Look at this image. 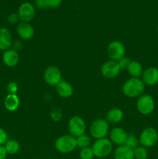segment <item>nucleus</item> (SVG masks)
I'll use <instances>...</instances> for the list:
<instances>
[{
	"label": "nucleus",
	"mask_w": 158,
	"mask_h": 159,
	"mask_svg": "<svg viewBox=\"0 0 158 159\" xmlns=\"http://www.w3.org/2000/svg\"><path fill=\"white\" fill-rule=\"evenodd\" d=\"M63 0H47V7L57 8L60 6Z\"/></svg>",
	"instance_id": "473e14b6"
},
{
	"label": "nucleus",
	"mask_w": 158,
	"mask_h": 159,
	"mask_svg": "<svg viewBox=\"0 0 158 159\" xmlns=\"http://www.w3.org/2000/svg\"><path fill=\"white\" fill-rule=\"evenodd\" d=\"M17 14H18L20 22L29 23L33 20L36 16L35 6L28 2H23L19 6Z\"/></svg>",
	"instance_id": "1a4fd4ad"
},
{
	"label": "nucleus",
	"mask_w": 158,
	"mask_h": 159,
	"mask_svg": "<svg viewBox=\"0 0 158 159\" xmlns=\"http://www.w3.org/2000/svg\"><path fill=\"white\" fill-rule=\"evenodd\" d=\"M107 54L110 60L118 61L125 56V48L119 40H113L107 47Z\"/></svg>",
	"instance_id": "6e6552de"
},
{
	"label": "nucleus",
	"mask_w": 158,
	"mask_h": 159,
	"mask_svg": "<svg viewBox=\"0 0 158 159\" xmlns=\"http://www.w3.org/2000/svg\"><path fill=\"white\" fill-rule=\"evenodd\" d=\"M128 134L122 127H115L110 131L109 140L113 144L121 146L125 144Z\"/></svg>",
	"instance_id": "ddd939ff"
},
{
	"label": "nucleus",
	"mask_w": 158,
	"mask_h": 159,
	"mask_svg": "<svg viewBox=\"0 0 158 159\" xmlns=\"http://www.w3.org/2000/svg\"><path fill=\"white\" fill-rule=\"evenodd\" d=\"M121 68L116 61L108 60L105 61L101 68L102 76L106 79H115L119 75Z\"/></svg>",
	"instance_id": "9b49d317"
},
{
	"label": "nucleus",
	"mask_w": 158,
	"mask_h": 159,
	"mask_svg": "<svg viewBox=\"0 0 158 159\" xmlns=\"http://www.w3.org/2000/svg\"><path fill=\"white\" fill-rule=\"evenodd\" d=\"M34 5L38 9H45L47 7V0H33Z\"/></svg>",
	"instance_id": "2f4dec72"
},
{
	"label": "nucleus",
	"mask_w": 158,
	"mask_h": 159,
	"mask_svg": "<svg viewBox=\"0 0 158 159\" xmlns=\"http://www.w3.org/2000/svg\"><path fill=\"white\" fill-rule=\"evenodd\" d=\"M56 92L60 97L67 99L72 96L74 93V89L69 82L61 81L58 85H56Z\"/></svg>",
	"instance_id": "f3484780"
},
{
	"label": "nucleus",
	"mask_w": 158,
	"mask_h": 159,
	"mask_svg": "<svg viewBox=\"0 0 158 159\" xmlns=\"http://www.w3.org/2000/svg\"><path fill=\"white\" fill-rule=\"evenodd\" d=\"M7 21L9 24L15 25L19 23V21H20V18H19L18 14L15 13V12H12V13L9 14L7 17Z\"/></svg>",
	"instance_id": "c85d7f7f"
},
{
	"label": "nucleus",
	"mask_w": 158,
	"mask_h": 159,
	"mask_svg": "<svg viewBox=\"0 0 158 159\" xmlns=\"http://www.w3.org/2000/svg\"><path fill=\"white\" fill-rule=\"evenodd\" d=\"M12 49L15 50V51H21L23 48V44L20 40H15V41L12 42Z\"/></svg>",
	"instance_id": "72a5a7b5"
},
{
	"label": "nucleus",
	"mask_w": 158,
	"mask_h": 159,
	"mask_svg": "<svg viewBox=\"0 0 158 159\" xmlns=\"http://www.w3.org/2000/svg\"><path fill=\"white\" fill-rule=\"evenodd\" d=\"M8 153L4 145H0V159H6Z\"/></svg>",
	"instance_id": "f704fd0d"
},
{
	"label": "nucleus",
	"mask_w": 158,
	"mask_h": 159,
	"mask_svg": "<svg viewBox=\"0 0 158 159\" xmlns=\"http://www.w3.org/2000/svg\"><path fill=\"white\" fill-rule=\"evenodd\" d=\"M141 79L145 85L153 86L158 84V68L156 67H149L143 70Z\"/></svg>",
	"instance_id": "f8f14e48"
},
{
	"label": "nucleus",
	"mask_w": 158,
	"mask_h": 159,
	"mask_svg": "<svg viewBox=\"0 0 158 159\" xmlns=\"http://www.w3.org/2000/svg\"><path fill=\"white\" fill-rule=\"evenodd\" d=\"M68 127L70 134L76 138L85 134L86 131L85 120L79 116H72L68 121Z\"/></svg>",
	"instance_id": "0eeeda50"
},
{
	"label": "nucleus",
	"mask_w": 158,
	"mask_h": 159,
	"mask_svg": "<svg viewBox=\"0 0 158 159\" xmlns=\"http://www.w3.org/2000/svg\"><path fill=\"white\" fill-rule=\"evenodd\" d=\"M91 148L94 152V157L99 158H106L112 152L113 144L108 138H101L94 141Z\"/></svg>",
	"instance_id": "7ed1b4c3"
},
{
	"label": "nucleus",
	"mask_w": 158,
	"mask_h": 159,
	"mask_svg": "<svg viewBox=\"0 0 158 159\" xmlns=\"http://www.w3.org/2000/svg\"><path fill=\"white\" fill-rule=\"evenodd\" d=\"M16 32L19 37L24 40H29L34 36V28L29 23L20 22L16 27Z\"/></svg>",
	"instance_id": "4468645a"
},
{
	"label": "nucleus",
	"mask_w": 158,
	"mask_h": 159,
	"mask_svg": "<svg viewBox=\"0 0 158 159\" xmlns=\"http://www.w3.org/2000/svg\"><path fill=\"white\" fill-rule=\"evenodd\" d=\"M43 79L45 82L50 86H56L61 82V71L57 66L51 65L45 69L43 73Z\"/></svg>",
	"instance_id": "9d476101"
},
{
	"label": "nucleus",
	"mask_w": 158,
	"mask_h": 159,
	"mask_svg": "<svg viewBox=\"0 0 158 159\" xmlns=\"http://www.w3.org/2000/svg\"><path fill=\"white\" fill-rule=\"evenodd\" d=\"M145 84L139 78H130L124 83L122 93L129 98H138L143 94Z\"/></svg>",
	"instance_id": "f257e3e1"
},
{
	"label": "nucleus",
	"mask_w": 158,
	"mask_h": 159,
	"mask_svg": "<svg viewBox=\"0 0 158 159\" xmlns=\"http://www.w3.org/2000/svg\"><path fill=\"white\" fill-rule=\"evenodd\" d=\"M12 45V34L6 27L0 28V51H6L10 49Z\"/></svg>",
	"instance_id": "dca6fc26"
},
{
	"label": "nucleus",
	"mask_w": 158,
	"mask_h": 159,
	"mask_svg": "<svg viewBox=\"0 0 158 159\" xmlns=\"http://www.w3.org/2000/svg\"><path fill=\"white\" fill-rule=\"evenodd\" d=\"M156 31H157V32H158V26H157V27H156Z\"/></svg>",
	"instance_id": "c9c22d12"
},
{
	"label": "nucleus",
	"mask_w": 158,
	"mask_h": 159,
	"mask_svg": "<svg viewBox=\"0 0 158 159\" xmlns=\"http://www.w3.org/2000/svg\"><path fill=\"white\" fill-rule=\"evenodd\" d=\"M130 62H131V60H130L129 57H125V56H124L120 60L118 61V63H119L121 70H126Z\"/></svg>",
	"instance_id": "bb28decb"
},
{
	"label": "nucleus",
	"mask_w": 158,
	"mask_h": 159,
	"mask_svg": "<svg viewBox=\"0 0 158 159\" xmlns=\"http://www.w3.org/2000/svg\"><path fill=\"white\" fill-rule=\"evenodd\" d=\"M20 105V99L16 94H8L5 97V108L9 112H14L19 108Z\"/></svg>",
	"instance_id": "a211bd4d"
},
{
	"label": "nucleus",
	"mask_w": 158,
	"mask_h": 159,
	"mask_svg": "<svg viewBox=\"0 0 158 159\" xmlns=\"http://www.w3.org/2000/svg\"><path fill=\"white\" fill-rule=\"evenodd\" d=\"M61 110L58 108H54L51 111V118L53 120L58 121L61 119Z\"/></svg>",
	"instance_id": "c756f323"
},
{
	"label": "nucleus",
	"mask_w": 158,
	"mask_h": 159,
	"mask_svg": "<svg viewBox=\"0 0 158 159\" xmlns=\"http://www.w3.org/2000/svg\"><path fill=\"white\" fill-rule=\"evenodd\" d=\"M8 141V134L6 130L0 127V145H4Z\"/></svg>",
	"instance_id": "7c9ffc66"
},
{
	"label": "nucleus",
	"mask_w": 158,
	"mask_h": 159,
	"mask_svg": "<svg viewBox=\"0 0 158 159\" xmlns=\"http://www.w3.org/2000/svg\"><path fill=\"white\" fill-rule=\"evenodd\" d=\"M109 130V125L106 120L98 119L91 123L90 126V134L94 139H101L107 136Z\"/></svg>",
	"instance_id": "39448f33"
},
{
	"label": "nucleus",
	"mask_w": 158,
	"mask_h": 159,
	"mask_svg": "<svg viewBox=\"0 0 158 159\" xmlns=\"http://www.w3.org/2000/svg\"><path fill=\"white\" fill-rule=\"evenodd\" d=\"M126 70L133 78H139L143 71V65L137 61H131Z\"/></svg>",
	"instance_id": "412c9836"
},
{
	"label": "nucleus",
	"mask_w": 158,
	"mask_h": 159,
	"mask_svg": "<svg viewBox=\"0 0 158 159\" xmlns=\"http://www.w3.org/2000/svg\"><path fill=\"white\" fill-rule=\"evenodd\" d=\"M76 141H77V147L81 149L88 148L91 142V138L85 134L76 138Z\"/></svg>",
	"instance_id": "b1692460"
},
{
	"label": "nucleus",
	"mask_w": 158,
	"mask_h": 159,
	"mask_svg": "<svg viewBox=\"0 0 158 159\" xmlns=\"http://www.w3.org/2000/svg\"><path fill=\"white\" fill-rule=\"evenodd\" d=\"M5 148L7 152L8 155H13L18 153L20 150V144L16 140H8L6 144H4Z\"/></svg>",
	"instance_id": "4be33fe9"
},
{
	"label": "nucleus",
	"mask_w": 158,
	"mask_h": 159,
	"mask_svg": "<svg viewBox=\"0 0 158 159\" xmlns=\"http://www.w3.org/2000/svg\"><path fill=\"white\" fill-rule=\"evenodd\" d=\"M136 108L142 115H150L155 109V101L153 96L148 94H143L138 97L136 101Z\"/></svg>",
	"instance_id": "423d86ee"
},
{
	"label": "nucleus",
	"mask_w": 158,
	"mask_h": 159,
	"mask_svg": "<svg viewBox=\"0 0 158 159\" xmlns=\"http://www.w3.org/2000/svg\"><path fill=\"white\" fill-rule=\"evenodd\" d=\"M133 155H134V159H147L149 156L147 148L141 145L133 149Z\"/></svg>",
	"instance_id": "5701e85b"
},
{
	"label": "nucleus",
	"mask_w": 158,
	"mask_h": 159,
	"mask_svg": "<svg viewBox=\"0 0 158 159\" xmlns=\"http://www.w3.org/2000/svg\"><path fill=\"white\" fill-rule=\"evenodd\" d=\"M56 150L62 154H68L74 151L77 148L76 138L71 134H64L59 137L54 143Z\"/></svg>",
	"instance_id": "f03ea898"
},
{
	"label": "nucleus",
	"mask_w": 158,
	"mask_h": 159,
	"mask_svg": "<svg viewBox=\"0 0 158 159\" xmlns=\"http://www.w3.org/2000/svg\"><path fill=\"white\" fill-rule=\"evenodd\" d=\"M124 145L127 146V147H129V148L133 149H133L136 148V147L139 146V139H138L134 134H128V136H127L126 141H125Z\"/></svg>",
	"instance_id": "393cba45"
},
{
	"label": "nucleus",
	"mask_w": 158,
	"mask_h": 159,
	"mask_svg": "<svg viewBox=\"0 0 158 159\" xmlns=\"http://www.w3.org/2000/svg\"><path fill=\"white\" fill-rule=\"evenodd\" d=\"M123 112L119 108H112L106 113V120L112 124H119L123 119Z\"/></svg>",
	"instance_id": "aec40b11"
},
{
	"label": "nucleus",
	"mask_w": 158,
	"mask_h": 159,
	"mask_svg": "<svg viewBox=\"0 0 158 159\" xmlns=\"http://www.w3.org/2000/svg\"><path fill=\"white\" fill-rule=\"evenodd\" d=\"M79 156H80L81 159H93V158L94 157V155L92 151V148L88 147L81 149Z\"/></svg>",
	"instance_id": "a878e982"
},
{
	"label": "nucleus",
	"mask_w": 158,
	"mask_h": 159,
	"mask_svg": "<svg viewBox=\"0 0 158 159\" xmlns=\"http://www.w3.org/2000/svg\"><path fill=\"white\" fill-rule=\"evenodd\" d=\"M19 90V85L15 82H10L7 85V91L9 94H16Z\"/></svg>",
	"instance_id": "cd10ccee"
},
{
	"label": "nucleus",
	"mask_w": 158,
	"mask_h": 159,
	"mask_svg": "<svg viewBox=\"0 0 158 159\" xmlns=\"http://www.w3.org/2000/svg\"><path fill=\"white\" fill-rule=\"evenodd\" d=\"M138 139L141 146L152 148L158 142V132L154 127H147L142 130Z\"/></svg>",
	"instance_id": "20e7f679"
},
{
	"label": "nucleus",
	"mask_w": 158,
	"mask_h": 159,
	"mask_svg": "<svg viewBox=\"0 0 158 159\" xmlns=\"http://www.w3.org/2000/svg\"><path fill=\"white\" fill-rule=\"evenodd\" d=\"M2 59L5 65L9 68H12L18 65L20 61V55L18 51L10 48L3 52Z\"/></svg>",
	"instance_id": "2eb2a0df"
},
{
	"label": "nucleus",
	"mask_w": 158,
	"mask_h": 159,
	"mask_svg": "<svg viewBox=\"0 0 158 159\" xmlns=\"http://www.w3.org/2000/svg\"><path fill=\"white\" fill-rule=\"evenodd\" d=\"M114 159H134L133 150L125 145L118 146L114 152Z\"/></svg>",
	"instance_id": "6ab92c4d"
}]
</instances>
